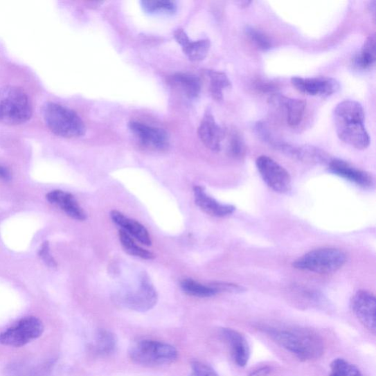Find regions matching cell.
Segmentation results:
<instances>
[{
  "label": "cell",
  "instance_id": "cell-35",
  "mask_svg": "<svg viewBox=\"0 0 376 376\" xmlns=\"http://www.w3.org/2000/svg\"><path fill=\"white\" fill-rule=\"evenodd\" d=\"M271 372L269 367H264L252 372L249 376H266Z\"/></svg>",
  "mask_w": 376,
  "mask_h": 376
},
{
  "label": "cell",
  "instance_id": "cell-31",
  "mask_svg": "<svg viewBox=\"0 0 376 376\" xmlns=\"http://www.w3.org/2000/svg\"><path fill=\"white\" fill-rule=\"evenodd\" d=\"M245 31L250 40L261 48V50H269L271 47L272 43L271 39L258 29L249 26L246 28Z\"/></svg>",
  "mask_w": 376,
  "mask_h": 376
},
{
  "label": "cell",
  "instance_id": "cell-4",
  "mask_svg": "<svg viewBox=\"0 0 376 376\" xmlns=\"http://www.w3.org/2000/svg\"><path fill=\"white\" fill-rule=\"evenodd\" d=\"M32 114V105L26 91L12 86L0 89V123L21 125L27 123Z\"/></svg>",
  "mask_w": 376,
  "mask_h": 376
},
{
  "label": "cell",
  "instance_id": "cell-1",
  "mask_svg": "<svg viewBox=\"0 0 376 376\" xmlns=\"http://www.w3.org/2000/svg\"><path fill=\"white\" fill-rule=\"evenodd\" d=\"M265 332L299 359L312 361L324 353L323 339L316 332L300 327H269Z\"/></svg>",
  "mask_w": 376,
  "mask_h": 376
},
{
  "label": "cell",
  "instance_id": "cell-21",
  "mask_svg": "<svg viewBox=\"0 0 376 376\" xmlns=\"http://www.w3.org/2000/svg\"><path fill=\"white\" fill-rule=\"evenodd\" d=\"M273 99L274 102H278L285 109L287 123L289 126L296 127L301 123L307 106L305 100L287 98L282 96H275Z\"/></svg>",
  "mask_w": 376,
  "mask_h": 376
},
{
  "label": "cell",
  "instance_id": "cell-29",
  "mask_svg": "<svg viewBox=\"0 0 376 376\" xmlns=\"http://www.w3.org/2000/svg\"><path fill=\"white\" fill-rule=\"evenodd\" d=\"M180 286L181 289L184 291V293L190 296L209 298L217 294L216 290L211 285L206 286L191 280V278H186V280L181 281Z\"/></svg>",
  "mask_w": 376,
  "mask_h": 376
},
{
  "label": "cell",
  "instance_id": "cell-22",
  "mask_svg": "<svg viewBox=\"0 0 376 376\" xmlns=\"http://www.w3.org/2000/svg\"><path fill=\"white\" fill-rule=\"evenodd\" d=\"M169 83L183 92L189 99H195L201 91V81L195 75L178 73L170 77Z\"/></svg>",
  "mask_w": 376,
  "mask_h": 376
},
{
  "label": "cell",
  "instance_id": "cell-26",
  "mask_svg": "<svg viewBox=\"0 0 376 376\" xmlns=\"http://www.w3.org/2000/svg\"><path fill=\"white\" fill-rule=\"evenodd\" d=\"M375 35H371L364 44L355 58V64L362 69H371L375 63Z\"/></svg>",
  "mask_w": 376,
  "mask_h": 376
},
{
  "label": "cell",
  "instance_id": "cell-20",
  "mask_svg": "<svg viewBox=\"0 0 376 376\" xmlns=\"http://www.w3.org/2000/svg\"><path fill=\"white\" fill-rule=\"evenodd\" d=\"M50 372V364L28 361L11 362L5 370L6 376H47Z\"/></svg>",
  "mask_w": 376,
  "mask_h": 376
},
{
  "label": "cell",
  "instance_id": "cell-2",
  "mask_svg": "<svg viewBox=\"0 0 376 376\" xmlns=\"http://www.w3.org/2000/svg\"><path fill=\"white\" fill-rule=\"evenodd\" d=\"M334 121L339 139L357 150H366L370 139L365 127V113L361 105L345 100L334 109Z\"/></svg>",
  "mask_w": 376,
  "mask_h": 376
},
{
  "label": "cell",
  "instance_id": "cell-24",
  "mask_svg": "<svg viewBox=\"0 0 376 376\" xmlns=\"http://www.w3.org/2000/svg\"><path fill=\"white\" fill-rule=\"evenodd\" d=\"M117 346V339L110 331L101 330L97 332L93 348L97 355L108 356L112 355Z\"/></svg>",
  "mask_w": 376,
  "mask_h": 376
},
{
  "label": "cell",
  "instance_id": "cell-11",
  "mask_svg": "<svg viewBox=\"0 0 376 376\" xmlns=\"http://www.w3.org/2000/svg\"><path fill=\"white\" fill-rule=\"evenodd\" d=\"M350 307L359 321L372 333L376 331L375 296L367 290H359L351 298Z\"/></svg>",
  "mask_w": 376,
  "mask_h": 376
},
{
  "label": "cell",
  "instance_id": "cell-27",
  "mask_svg": "<svg viewBox=\"0 0 376 376\" xmlns=\"http://www.w3.org/2000/svg\"><path fill=\"white\" fill-rule=\"evenodd\" d=\"M121 246L125 251L132 256L140 258L143 260H152L154 253L138 246L134 240L124 230L120 229L118 233Z\"/></svg>",
  "mask_w": 376,
  "mask_h": 376
},
{
  "label": "cell",
  "instance_id": "cell-7",
  "mask_svg": "<svg viewBox=\"0 0 376 376\" xmlns=\"http://www.w3.org/2000/svg\"><path fill=\"white\" fill-rule=\"evenodd\" d=\"M159 295L147 274L142 273L139 285L118 297L119 304L131 310L147 312L156 305Z\"/></svg>",
  "mask_w": 376,
  "mask_h": 376
},
{
  "label": "cell",
  "instance_id": "cell-18",
  "mask_svg": "<svg viewBox=\"0 0 376 376\" xmlns=\"http://www.w3.org/2000/svg\"><path fill=\"white\" fill-rule=\"evenodd\" d=\"M174 36L191 62H200L207 57L211 48V42L208 39L191 41L183 29L177 30Z\"/></svg>",
  "mask_w": 376,
  "mask_h": 376
},
{
  "label": "cell",
  "instance_id": "cell-10",
  "mask_svg": "<svg viewBox=\"0 0 376 376\" xmlns=\"http://www.w3.org/2000/svg\"><path fill=\"white\" fill-rule=\"evenodd\" d=\"M128 126L132 134L137 138L143 147L161 152L169 147V136L164 129L138 121H131Z\"/></svg>",
  "mask_w": 376,
  "mask_h": 376
},
{
  "label": "cell",
  "instance_id": "cell-15",
  "mask_svg": "<svg viewBox=\"0 0 376 376\" xmlns=\"http://www.w3.org/2000/svg\"><path fill=\"white\" fill-rule=\"evenodd\" d=\"M194 198L198 207L211 216L224 217L234 213L236 208L232 204H222L208 195L204 188L195 186L193 188Z\"/></svg>",
  "mask_w": 376,
  "mask_h": 376
},
{
  "label": "cell",
  "instance_id": "cell-3",
  "mask_svg": "<svg viewBox=\"0 0 376 376\" xmlns=\"http://www.w3.org/2000/svg\"><path fill=\"white\" fill-rule=\"evenodd\" d=\"M45 123L54 134L66 138H76L86 134L87 127L81 118L71 109L53 102L44 107Z\"/></svg>",
  "mask_w": 376,
  "mask_h": 376
},
{
  "label": "cell",
  "instance_id": "cell-9",
  "mask_svg": "<svg viewBox=\"0 0 376 376\" xmlns=\"http://www.w3.org/2000/svg\"><path fill=\"white\" fill-rule=\"evenodd\" d=\"M256 165L263 181L273 190L287 193L291 190L292 180L289 172L271 157L264 155L259 156Z\"/></svg>",
  "mask_w": 376,
  "mask_h": 376
},
{
  "label": "cell",
  "instance_id": "cell-17",
  "mask_svg": "<svg viewBox=\"0 0 376 376\" xmlns=\"http://www.w3.org/2000/svg\"><path fill=\"white\" fill-rule=\"evenodd\" d=\"M46 199L75 220L82 222L87 218L86 212L80 207L75 197L69 193L53 190L47 194Z\"/></svg>",
  "mask_w": 376,
  "mask_h": 376
},
{
  "label": "cell",
  "instance_id": "cell-5",
  "mask_svg": "<svg viewBox=\"0 0 376 376\" xmlns=\"http://www.w3.org/2000/svg\"><path fill=\"white\" fill-rule=\"evenodd\" d=\"M347 262L346 253L335 248L311 251L293 263L295 269L319 274H329L341 269Z\"/></svg>",
  "mask_w": 376,
  "mask_h": 376
},
{
  "label": "cell",
  "instance_id": "cell-36",
  "mask_svg": "<svg viewBox=\"0 0 376 376\" xmlns=\"http://www.w3.org/2000/svg\"><path fill=\"white\" fill-rule=\"evenodd\" d=\"M11 178L9 170L3 166H0V179L9 180Z\"/></svg>",
  "mask_w": 376,
  "mask_h": 376
},
{
  "label": "cell",
  "instance_id": "cell-33",
  "mask_svg": "<svg viewBox=\"0 0 376 376\" xmlns=\"http://www.w3.org/2000/svg\"><path fill=\"white\" fill-rule=\"evenodd\" d=\"M39 256L45 264L50 268L55 269L57 267V262L52 256L50 245L48 242H44L39 250Z\"/></svg>",
  "mask_w": 376,
  "mask_h": 376
},
{
  "label": "cell",
  "instance_id": "cell-30",
  "mask_svg": "<svg viewBox=\"0 0 376 376\" xmlns=\"http://www.w3.org/2000/svg\"><path fill=\"white\" fill-rule=\"evenodd\" d=\"M330 376H364L361 371L353 364L338 358L331 363Z\"/></svg>",
  "mask_w": 376,
  "mask_h": 376
},
{
  "label": "cell",
  "instance_id": "cell-37",
  "mask_svg": "<svg viewBox=\"0 0 376 376\" xmlns=\"http://www.w3.org/2000/svg\"><path fill=\"white\" fill-rule=\"evenodd\" d=\"M237 3L238 4V6H240V8H246L251 3V2H249V1H240V2Z\"/></svg>",
  "mask_w": 376,
  "mask_h": 376
},
{
  "label": "cell",
  "instance_id": "cell-16",
  "mask_svg": "<svg viewBox=\"0 0 376 376\" xmlns=\"http://www.w3.org/2000/svg\"><path fill=\"white\" fill-rule=\"evenodd\" d=\"M222 335L231 349L235 362L240 367H245L251 355L247 338L239 332L232 329H223Z\"/></svg>",
  "mask_w": 376,
  "mask_h": 376
},
{
  "label": "cell",
  "instance_id": "cell-28",
  "mask_svg": "<svg viewBox=\"0 0 376 376\" xmlns=\"http://www.w3.org/2000/svg\"><path fill=\"white\" fill-rule=\"evenodd\" d=\"M141 6L143 10L150 15H172L177 10L176 3L171 0H145L141 2Z\"/></svg>",
  "mask_w": 376,
  "mask_h": 376
},
{
  "label": "cell",
  "instance_id": "cell-32",
  "mask_svg": "<svg viewBox=\"0 0 376 376\" xmlns=\"http://www.w3.org/2000/svg\"><path fill=\"white\" fill-rule=\"evenodd\" d=\"M191 368L192 372L189 376H218L211 366L200 361H193Z\"/></svg>",
  "mask_w": 376,
  "mask_h": 376
},
{
  "label": "cell",
  "instance_id": "cell-13",
  "mask_svg": "<svg viewBox=\"0 0 376 376\" xmlns=\"http://www.w3.org/2000/svg\"><path fill=\"white\" fill-rule=\"evenodd\" d=\"M328 164L330 171L334 174L364 189H371L374 187V179L370 173L342 160L333 159Z\"/></svg>",
  "mask_w": 376,
  "mask_h": 376
},
{
  "label": "cell",
  "instance_id": "cell-19",
  "mask_svg": "<svg viewBox=\"0 0 376 376\" xmlns=\"http://www.w3.org/2000/svg\"><path fill=\"white\" fill-rule=\"evenodd\" d=\"M111 217L113 222L129 236L134 238L145 246L149 247L152 245V240L149 232L141 224L131 220V218L117 211H111Z\"/></svg>",
  "mask_w": 376,
  "mask_h": 376
},
{
  "label": "cell",
  "instance_id": "cell-6",
  "mask_svg": "<svg viewBox=\"0 0 376 376\" xmlns=\"http://www.w3.org/2000/svg\"><path fill=\"white\" fill-rule=\"evenodd\" d=\"M129 356L140 365L157 366L172 363L177 359L178 353L171 345L142 339L132 343L129 348Z\"/></svg>",
  "mask_w": 376,
  "mask_h": 376
},
{
  "label": "cell",
  "instance_id": "cell-12",
  "mask_svg": "<svg viewBox=\"0 0 376 376\" xmlns=\"http://www.w3.org/2000/svg\"><path fill=\"white\" fill-rule=\"evenodd\" d=\"M291 82L300 92L314 96L328 97L336 93L341 88L335 79L325 77H296L291 80Z\"/></svg>",
  "mask_w": 376,
  "mask_h": 376
},
{
  "label": "cell",
  "instance_id": "cell-23",
  "mask_svg": "<svg viewBox=\"0 0 376 376\" xmlns=\"http://www.w3.org/2000/svg\"><path fill=\"white\" fill-rule=\"evenodd\" d=\"M209 78V89L213 99L221 102L224 99V92L231 87V82L224 72L213 70L207 71Z\"/></svg>",
  "mask_w": 376,
  "mask_h": 376
},
{
  "label": "cell",
  "instance_id": "cell-8",
  "mask_svg": "<svg viewBox=\"0 0 376 376\" xmlns=\"http://www.w3.org/2000/svg\"><path fill=\"white\" fill-rule=\"evenodd\" d=\"M43 332L44 325L39 319L28 317L0 334V343L7 346L21 347L41 337Z\"/></svg>",
  "mask_w": 376,
  "mask_h": 376
},
{
  "label": "cell",
  "instance_id": "cell-25",
  "mask_svg": "<svg viewBox=\"0 0 376 376\" xmlns=\"http://www.w3.org/2000/svg\"><path fill=\"white\" fill-rule=\"evenodd\" d=\"M226 151L235 159H242L246 154V145L240 133L235 129L226 130Z\"/></svg>",
  "mask_w": 376,
  "mask_h": 376
},
{
  "label": "cell",
  "instance_id": "cell-34",
  "mask_svg": "<svg viewBox=\"0 0 376 376\" xmlns=\"http://www.w3.org/2000/svg\"><path fill=\"white\" fill-rule=\"evenodd\" d=\"M211 286L216 290L217 294L222 292L237 294L242 292V289H244V288L239 285L223 283H215Z\"/></svg>",
  "mask_w": 376,
  "mask_h": 376
},
{
  "label": "cell",
  "instance_id": "cell-14",
  "mask_svg": "<svg viewBox=\"0 0 376 376\" xmlns=\"http://www.w3.org/2000/svg\"><path fill=\"white\" fill-rule=\"evenodd\" d=\"M198 134L206 147L213 152L221 151L226 129L216 123L210 111L205 113L198 129Z\"/></svg>",
  "mask_w": 376,
  "mask_h": 376
}]
</instances>
